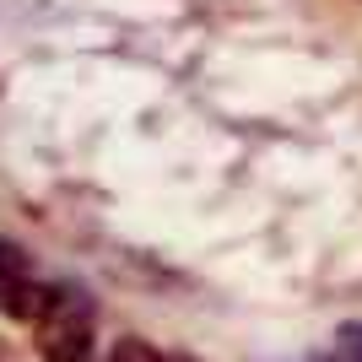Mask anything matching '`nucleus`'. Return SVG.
Listing matches in <instances>:
<instances>
[{
  "instance_id": "f257e3e1",
  "label": "nucleus",
  "mask_w": 362,
  "mask_h": 362,
  "mask_svg": "<svg viewBox=\"0 0 362 362\" xmlns=\"http://www.w3.org/2000/svg\"><path fill=\"white\" fill-rule=\"evenodd\" d=\"M92 298L81 287H54L49 314L38 325V357L44 362H87L92 357Z\"/></svg>"
},
{
  "instance_id": "f03ea898",
  "label": "nucleus",
  "mask_w": 362,
  "mask_h": 362,
  "mask_svg": "<svg viewBox=\"0 0 362 362\" xmlns=\"http://www.w3.org/2000/svg\"><path fill=\"white\" fill-rule=\"evenodd\" d=\"M28 281H33V255L22 249V243L0 238V308L11 303L16 287H28Z\"/></svg>"
},
{
  "instance_id": "7ed1b4c3",
  "label": "nucleus",
  "mask_w": 362,
  "mask_h": 362,
  "mask_svg": "<svg viewBox=\"0 0 362 362\" xmlns=\"http://www.w3.org/2000/svg\"><path fill=\"white\" fill-rule=\"evenodd\" d=\"M108 362H173L168 351H157L151 341H141V335H119L114 341V351H108Z\"/></svg>"
},
{
  "instance_id": "20e7f679",
  "label": "nucleus",
  "mask_w": 362,
  "mask_h": 362,
  "mask_svg": "<svg viewBox=\"0 0 362 362\" xmlns=\"http://www.w3.org/2000/svg\"><path fill=\"white\" fill-rule=\"evenodd\" d=\"M335 351H341V362H362V319L335 325Z\"/></svg>"
},
{
  "instance_id": "39448f33",
  "label": "nucleus",
  "mask_w": 362,
  "mask_h": 362,
  "mask_svg": "<svg viewBox=\"0 0 362 362\" xmlns=\"http://www.w3.org/2000/svg\"><path fill=\"white\" fill-rule=\"evenodd\" d=\"M308 362H341V351H330V357H325V351H314Z\"/></svg>"
},
{
  "instance_id": "423d86ee",
  "label": "nucleus",
  "mask_w": 362,
  "mask_h": 362,
  "mask_svg": "<svg viewBox=\"0 0 362 362\" xmlns=\"http://www.w3.org/2000/svg\"><path fill=\"white\" fill-rule=\"evenodd\" d=\"M173 362H200V357H173Z\"/></svg>"
}]
</instances>
